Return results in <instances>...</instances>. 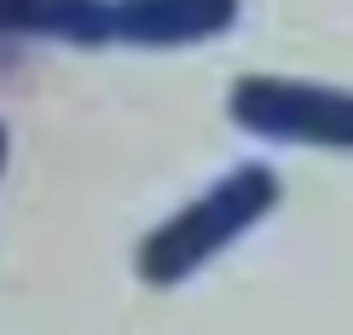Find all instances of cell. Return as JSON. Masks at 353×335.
<instances>
[{"instance_id": "obj_1", "label": "cell", "mask_w": 353, "mask_h": 335, "mask_svg": "<svg viewBox=\"0 0 353 335\" xmlns=\"http://www.w3.org/2000/svg\"><path fill=\"white\" fill-rule=\"evenodd\" d=\"M284 185L267 162H238L226 168L203 197H191L185 208H174L163 226H151L134 249V272L151 289H180L185 278H197L203 266H214L226 249L255 231L278 208Z\"/></svg>"}, {"instance_id": "obj_2", "label": "cell", "mask_w": 353, "mask_h": 335, "mask_svg": "<svg viewBox=\"0 0 353 335\" xmlns=\"http://www.w3.org/2000/svg\"><path fill=\"white\" fill-rule=\"evenodd\" d=\"M226 122L249 139L353 156V87L249 69L226 87Z\"/></svg>"}, {"instance_id": "obj_3", "label": "cell", "mask_w": 353, "mask_h": 335, "mask_svg": "<svg viewBox=\"0 0 353 335\" xmlns=\"http://www.w3.org/2000/svg\"><path fill=\"white\" fill-rule=\"evenodd\" d=\"M116 12V41L145 52H180V47H209L232 35L243 18V0H110Z\"/></svg>"}, {"instance_id": "obj_4", "label": "cell", "mask_w": 353, "mask_h": 335, "mask_svg": "<svg viewBox=\"0 0 353 335\" xmlns=\"http://www.w3.org/2000/svg\"><path fill=\"white\" fill-rule=\"evenodd\" d=\"M0 41H64V47H110V0H0Z\"/></svg>"}, {"instance_id": "obj_5", "label": "cell", "mask_w": 353, "mask_h": 335, "mask_svg": "<svg viewBox=\"0 0 353 335\" xmlns=\"http://www.w3.org/2000/svg\"><path fill=\"white\" fill-rule=\"evenodd\" d=\"M6 151H12V139H6V122H0V173H6Z\"/></svg>"}]
</instances>
